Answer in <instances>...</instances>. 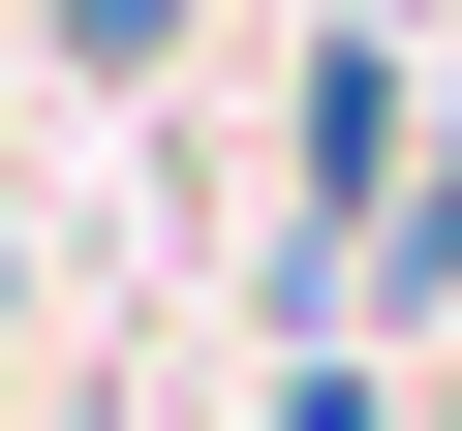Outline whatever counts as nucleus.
<instances>
[{
  "label": "nucleus",
  "mask_w": 462,
  "mask_h": 431,
  "mask_svg": "<svg viewBox=\"0 0 462 431\" xmlns=\"http://www.w3.org/2000/svg\"><path fill=\"white\" fill-rule=\"evenodd\" d=\"M370 278H401V308H462V154L401 185V247H370Z\"/></svg>",
  "instance_id": "f257e3e1"
},
{
  "label": "nucleus",
  "mask_w": 462,
  "mask_h": 431,
  "mask_svg": "<svg viewBox=\"0 0 462 431\" xmlns=\"http://www.w3.org/2000/svg\"><path fill=\"white\" fill-rule=\"evenodd\" d=\"M154 32H185V0H62V62H154Z\"/></svg>",
  "instance_id": "f03ea898"
}]
</instances>
